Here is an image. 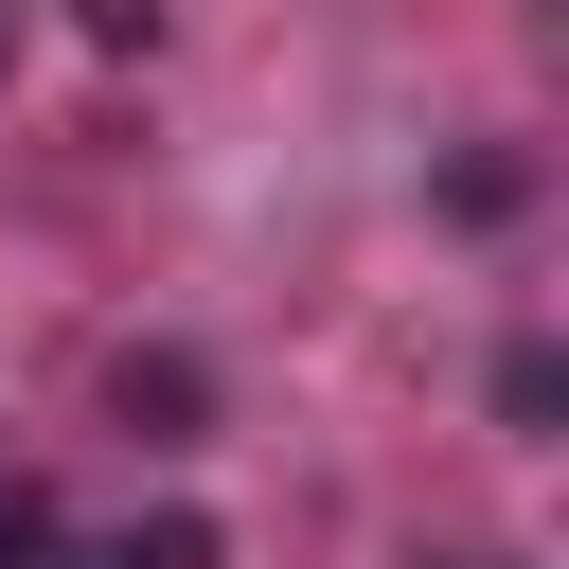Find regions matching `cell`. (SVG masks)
I'll return each instance as SVG.
<instances>
[{"label":"cell","mask_w":569,"mask_h":569,"mask_svg":"<svg viewBox=\"0 0 569 569\" xmlns=\"http://www.w3.org/2000/svg\"><path fill=\"white\" fill-rule=\"evenodd\" d=\"M107 409H124L142 445H196V356H124V373H107Z\"/></svg>","instance_id":"obj_1"},{"label":"cell","mask_w":569,"mask_h":569,"mask_svg":"<svg viewBox=\"0 0 569 569\" xmlns=\"http://www.w3.org/2000/svg\"><path fill=\"white\" fill-rule=\"evenodd\" d=\"M53 569H213V516H142V533H89Z\"/></svg>","instance_id":"obj_2"},{"label":"cell","mask_w":569,"mask_h":569,"mask_svg":"<svg viewBox=\"0 0 569 569\" xmlns=\"http://www.w3.org/2000/svg\"><path fill=\"white\" fill-rule=\"evenodd\" d=\"M53 551H71V533H53V498H36V480H0V569H53Z\"/></svg>","instance_id":"obj_3"},{"label":"cell","mask_w":569,"mask_h":569,"mask_svg":"<svg viewBox=\"0 0 569 569\" xmlns=\"http://www.w3.org/2000/svg\"><path fill=\"white\" fill-rule=\"evenodd\" d=\"M0 53H18V18H0Z\"/></svg>","instance_id":"obj_4"}]
</instances>
